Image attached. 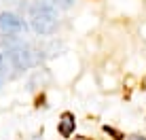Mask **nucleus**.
<instances>
[{
  "label": "nucleus",
  "instance_id": "nucleus-2",
  "mask_svg": "<svg viewBox=\"0 0 146 140\" xmlns=\"http://www.w3.org/2000/svg\"><path fill=\"white\" fill-rule=\"evenodd\" d=\"M28 30V23L23 21L19 15L15 13H9V11H2L0 13V32L2 34H23Z\"/></svg>",
  "mask_w": 146,
  "mask_h": 140
},
{
  "label": "nucleus",
  "instance_id": "nucleus-7",
  "mask_svg": "<svg viewBox=\"0 0 146 140\" xmlns=\"http://www.w3.org/2000/svg\"><path fill=\"white\" fill-rule=\"evenodd\" d=\"M74 140H85V138H74Z\"/></svg>",
  "mask_w": 146,
  "mask_h": 140
},
{
  "label": "nucleus",
  "instance_id": "nucleus-6",
  "mask_svg": "<svg viewBox=\"0 0 146 140\" xmlns=\"http://www.w3.org/2000/svg\"><path fill=\"white\" fill-rule=\"evenodd\" d=\"M131 140H146V138H140V136H133Z\"/></svg>",
  "mask_w": 146,
  "mask_h": 140
},
{
  "label": "nucleus",
  "instance_id": "nucleus-3",
  "mask_svg": "<svg viewBox=\"0 0 146 140\" xmlns=\"http://www.w3.org/2000/svg\"><path fill=\"white\" fill-rule=\"evenodd\" d=\"M74 127H76V119H74V115L72 113H62V117H59V121H57L59 134H62L64 138H70L74 134Z\"/></svg>",
  "mask_w": 146,
  "mask_h": 140
},
{
  "label": "nucleus",
  "instance_id": "nucleus-4",
  "mask_svg": "<svg viewBox=\"0 0 146 140\" xmlns=\"http://www.w3.org/2000/svg\"><path fill=\"white\" fill-rule=\"evenodd\" d=\"M47 2H51L53 7L59 11V9H70L74 4V0H47Z\"/></svg>",
  "mask_w": 146,
  "mask_h": 140
},
{
  "label": "nucleus",
  "instance_id": "nucleus-5",
  "mask_svg": "<svg viewBox=\"0 0 146 140\" xmlns=\"http://www.w3.org/2000/svg\"><path fill=\"white\" fill-rule=\"evenodd\" d=\"M0 77L7 79V57H4L2 51H0Z\"/></svg>",
  "mask_w": 146,
  "mask_h": 140
},
{
  "label": "nucleus",
  "instance_id": "nucleus-1",
  "mask_svg": "<svg viewBox=\"0 0 146 140\" xmlns=\"http://www.w3.org/2000/svg\"><path fill=\"white\" fill-rule=\"evenodd\" d=\"M30 28L40 36H49L57 28V9L47 0H40L30 7Z\"/></svg>",
  "mask_w": 146,
  "mask_h": 140
}]
</instances>
